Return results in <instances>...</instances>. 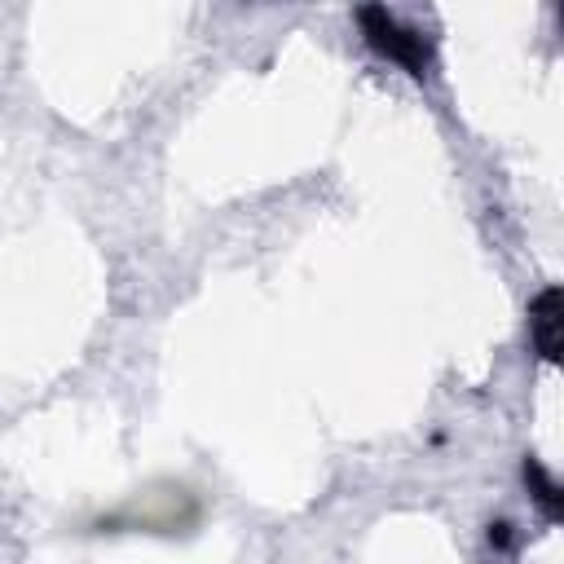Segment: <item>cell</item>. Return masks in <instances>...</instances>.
<instances>
[{
  "label": "cell",
  "mask_w": 564,
  "mask_h": 564,
  "mask_svg": "<svg viewBox=\"0 0 564 564\" xmlns=\"http://www.w3.org/2000/svg\"><path fill=\"white\" fill-rule=\"evenodd\" d=\"M361 26H366V40H370L379 53H388V57L401 62V66H410L414 75H427L432 53H427V40H423L419 31L397 26V18H392L388 9H361Z\"/></svg>",
  "instance_id": "1"
},
{
  "label": "cell",
  "mask_w": 564,
  "mask_h": 564,
  "mask_svg": "<svg viewBox=\"0 0 564 564\" xmlns=\"http://www.w3.org/2000/svg\"><path fill=\"white\" fill-rule=\"evenodd\" d=\"M560 291H546L533 308V344L546 361H555V348H560Z\"/></svg>",
  "instance_id": "2"
},
{
  "label": "cell",
  "mask_w": 564,
  "mask_h": 564,
  "mask_svg": "<svg viewBox=\"0 0 564 564\" xmlns=\"http://www.w3.org/2000/svg\"><path fill=\"white\" fill-rule=\"evenodd\" d=\"M524 476L533 480V489H538L533 498L546 507V516H560V489H555V480H551V476H546L538 463H529V467H524Z\"/></svg>",
  "instance_id": "3"
}]
</instances>
